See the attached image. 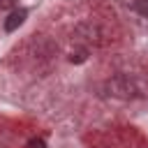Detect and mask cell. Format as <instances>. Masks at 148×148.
Masks as SVG:
<instances>
[{"label":"cell","mask_w":148,"mask_h":148,"mask_svg":"<svg viewBox=\"0 0 148 148\" xmlns=\"http://www.w3.org/2000/svg\"><path fill=\"white\" fill-rule=\"evenodd\" d=\"M25 16H28L25 9H16V12H12V14L5 18V30H7V32H14V30L25 21Z\"/></svg>","instance_id":"6da1fadb"},{"label":"cell","mask_w":148,"mask_h":148,"mask_svg":"<svg viewBox=\"0 0 148 148\" xmlns=\"http://www.w3.org/2000/svg\"><path fill=\"white\" fill-rule=\"evenodd\" d=\"M132 9L143 18H148V0H132Z\"/></svg>","instance_id":"7a4b0ae2"},{"label":"cell","mask_w":148,"mask_h":148,"mask_svg":"<svg viewBox=\"0 0 148 148\" xmlns=\"http://www.w3.org/2000/svg\"><path fill=\"white\" fill-rule=\"evenodd\" d=\"M28 148H46V141L44 139H30L28 141Z\"/></svg>","instance_id":"3957f363"},{"label":"cell","mask_w":148,"mask_h":148,"mask_svg":"<svg viewBox=\"0 0 148 148\" xmlns=\"http://www.w3.org/2000/svg\"><path fill=\"white\" fill-rule=\"evenodd\" d=\"M2 2H5V0H0V5H2Z\"/></svg>","instance_id":"277c9868"}]
</instances>
